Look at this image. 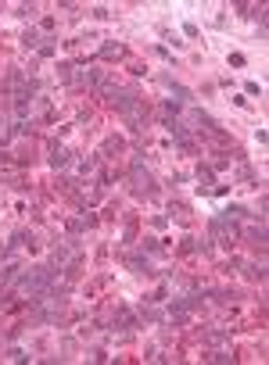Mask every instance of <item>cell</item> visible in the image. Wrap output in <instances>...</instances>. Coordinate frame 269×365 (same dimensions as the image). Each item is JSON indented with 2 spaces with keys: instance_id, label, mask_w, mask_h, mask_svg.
Segmentation results:
<instances>
[{
  "instance_id": "6da1fadb",
  "label": "cell",
  "mask_w": 269,
  "mask_h": 365,
  "mask_svg": "<svg viewBox=\"0 0 269 365\" xmlns=\"http://www.w3.org/2000/svg\"><path fill=\"white\" fill-rule=\"evenodd\" d=\"M133 190L144 193V197H151V193H155V179L147 176V172H140V161L133 165Z\"/></svg>"
},
{
  "instance_id": "7a4b0ae2",
  "label": "cell",
  "mask_w": 269,
  "mask_h": 365,
  "mask_svg": "<svg viewBox=\"0 0 269 365\" xmlns=\"http://www.w3.org/2000/svg\"><path fill=\"white\" fill-rule=\"evenodd\" d=\"M22 47H25V50L40 47V33H36V29H29V33H22Z\"/></svg>"
},
{
  "instance_id": "3957f363",
  "label": "cell",
  "mask_w": 269,
  "mask_h": 365,
  "mask_svg": "<svg viewBox=\"0 0 269 365\" xmlns=\"http://www.w3.org/2000/svg\"><path fill=\"white\" fill-rule=\"evenodd\" d=\"M101 57H104V61H111V57H122V47H118V43H104V47H101Z\"/></svg>"
},
{
  "instance_id": "277c9868",
  "label": "cell",
  "mask_w": 269,
  "mask_h": 365,
  "mask_svg": "<svg viewBox=\"0 0 269 365\" xmlns=\"http://www.w3.org/2000/svg\"><path fill=\"white\" fill-rule=\"evenodd\" d=\"M248 236H251V243H255V247H259V251L266 247V226H255V229H251Z\"/></svg>"
},
{
  "instance_id": "5b68a950",
  "label": "cell",
  "mask_w": 269,
  "mask_h": 365,
  "mask_svg": "<svg viewBox=\"0 0 269 365\" xmlns=\"http://www.w3.org/2000/svg\"><path fill=\"white\" fill-rule=\"evenodd\" d=\"M65 161H68V150H65V147H54V150H51V165L57 169V165H65Z\"/></svg>"
},
{
  "instance_id": "8992f818",
  "label": "cell",
  "mask_w": 269,
  "mask_h": 365,
  "mask_svg": "<svg viewBox=\"0 0 269 365\" xmlns=\"http://www.w3.org/2000/svg\"><path fill=\"white\" fill-rule=\"evenodd\" d=\"M198 179H201V193H208V182H212V169H198Z\"/></svg>"
},
{
  "instance_id": "52a82bcc",
  "label": "cell",
  "mask_w": 269,
  "mask_h": 365,
  "mask_svg": "<svg viewBox=\"0 0 269 365\" xmlns=\"http://www.w3.org/2000/svg\"><path fill=\"white\" fill-rule=\"evenodd\" d=\"M65 258H68L65 247H54V269H61V265H65Z\"/></svg>"
},
{
  "instance_id": "ba28073f",
  "label": "cell",
  "mask_w": 269,
  "mask_h": 365,
  "mask_svg": "<svg viewBox=\"0 0 269 365\" xmlns=\"http://www.w3.org/2000/svg\"><path fill=\"white\" fill-rule=\"evenodd\" d=\"M18 14H22V18H33L36 7H33V4H22V7H18Z\"/></svg>"
}]
</instances>
